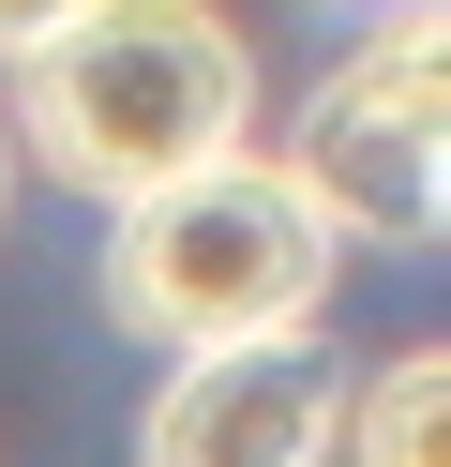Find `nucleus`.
<instances>
[{
	"mask_svg": "<svg viewBox=\"0 0 451 467\" xmlns=\"http://www.w3.org/2000/svg\"><path fill=\"white\" fill-rule=\"evenodd\" d=\"M30 151H46V182L106 196V212H136V196L196 182V166L241 151V121H256V61H241V31L210 16V0H90L60 46H30Z\"/></svg>",
	"mask_w": 451,
	"mask_h": 467,
	"instance_id": "1",
	"label": "nucleus"
},
{
	"mask_svg": "<svg viewBox=\"0 0 451 467\" xmlns=\"http://www.w3.org/2000/svg\"><path fill=\"white\" fill-rule=\"evenodd\" d=\"M331 272H346V242H331V226L286 196V166H256V151H226V166H196V182L136 196L120 242H106V302L136 317V332H166L180 362H196V347L316 332Z\"/></svg>",
	"mask_w": 451,
	"mask_h": 467,
	"instance_id": "2",
	"label": "nucleus"
},
{
	"mask_svg": "<svg viewBox=\"0 0 451 467\" xmlns=\"http://www.w3.org/2000/svg\"><path fill=\"white\" fill-rule=\"evenodd\" d=\"M286 196L331 242H436L451 212V46L436 16H406L391 46L331 61L286 121Z\"/></svg>",
	"mask_w": 451,
	"mask_h": 467,
	"instance_id": "3",
	"label": "nucleus"
},
{
	"mask_svg": "<svg viewBox=\"0 0 451 467\" xmlns=\"http://www.w3.org/2000/svg\"><path fill=\"white\" fill-rule=\"evenodd\" d=\"M331 422H346V377H331L316 332H271V347H196V362L150 392L136 467H316Z\"/></svg>",
	"mask_w": 451,
	"mask_h": 467,
	"instance_id": "4",
	"label": "nucleus"
},
{
	"mask_svg": "<svg viewBox=\"0 0 451 467\" xmlns=\"http://www.w3.org/2000/svg\"><path fill=\"white\" fill-rule=\"evenodd\" d=\"M331 437H361V467H451V362L436 347H406V362L361 377V407Z\"/></svg>",
	"mask_w": 451,
	"mask_h": 467,
	"instance_id": "5",
	"label": "nucleus"
},
{
	"mask_svg": "<svg viewBox=\"0 0 451 467\" xmlns=\"http://www.w3.org/2000/svg\"><path fill=\"white\" fill-rule=\"evenodd\" d=\"M90 0H0V61H30V46H60Z\"/></svg>",
	"mask_w": 451,
	"mask_h": 467,
	"instance_id": "6",
	"label": "nucleus"
},
{
	"mask_svg": "<svg viewBox=\"0 0 451 467\" xmlns=\"http://www.w3.org/2000/svg\"><path fill=\"white\" fill-rule=\"evenodd\" d=\"M331 16H361V0H331Z\"/></svg>",
	"mask_w": 451,
	"mask_h": 467,
	"instance_id": "7",
	"label": "nucleus"
},
{
	"mask_svg": "<svg viewBox=\"0 0 451 467\" xmlns=\"http://www.w3.org/2000/svg\"><path fill=\"white\" fill-rule=\"evenodd\" d=\"M0 182H15V166H0Z\"/></svg>",
	"mask_w": 451,
	"mask_h": 467,
	"instance_id": "8",
	"label": "nucleus"
}]
</instances>
